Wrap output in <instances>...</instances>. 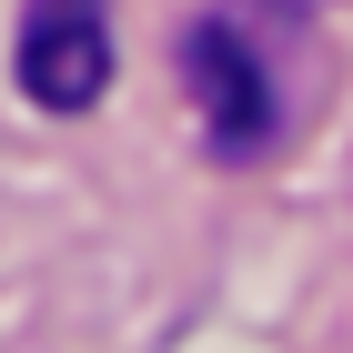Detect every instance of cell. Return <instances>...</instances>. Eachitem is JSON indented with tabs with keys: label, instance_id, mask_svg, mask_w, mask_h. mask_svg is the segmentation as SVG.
I'll use <instances>...</instances> for the list:
<instances>
[{
	"label": "cell",
	"instance_id": "6da1fadb",
	"mask_svg": "<svg viewBox=\"0 0 353 353\" xmlns=\"http://www.w3.org/2000/svg\"><path fill=\"white\" fill-rule=\"evenodd\" d=\"M182 81H192V111H202L222 162H252L283 132V91H272L263 51L243 41V21H192L182 30Z\"/></svg>",
	"mask_w": 353,
	"mask_h": 353
},
{
	"label": "cell",
	"instance_id": "7a4b0ae2",
	"mask_svg": "<svg viewBox=\"0 0 353 353\" xmlns=\"http://www.w3.org/2000/svg\"><path fill=\"white\" fill-rule=\"evenodd\" d=\"M21 91L41 111H91L111 91V0H21Z\"/></svg>",
	"mask_w": 353,
	"mask_h": 353
}]
</instances>
